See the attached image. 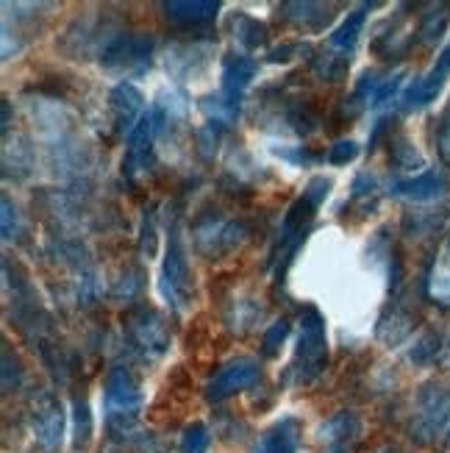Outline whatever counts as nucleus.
Returning <instances> with one entry per match:
<instances>
[{"instance_id": "nucleus-1", "label": "nucleus", "mask_w": 450, "mask_h": 453, "mask_svg": "<svg viewBox=\"0 0 450 453\" xmlns=\"http://www.w3.org/2000/svg\"><path fill=\"white\" fill-rule=\"evenodd\" d=\"M103 411L109 434L120 442L136 440V426L142 415V384L128 365H114L103 384Z\"/></svg>"}, {"instance_id": "nucleus-2", "label": "nucleus", "mask_w": 450, "mask_h": 453, "mask_svg": "<svg viewBox=\"0 0 450 453\" xmlns=\"http://www.w3.org/2000/svg\"><path fill=\"white\" fill-rule=\"evenodd\" d=\"M159 289H162V298L175 314H187L194 303V279H192L189 253L184 245L179 220H172L167 228V248H164Z\"/></svg>"}, {"instance_id": "nucleus-3", "label": "nucleus", "mask_w": 450, "mask_h": 453, "mask_svg": "<svg viewBox=\"0 0 450 453\" xmlns=\"http://www.w3.org/2000/svg\"><path fill=\"white\" fill-rule=\"evenodd\" d=\"M328 367V334H325V318L317 306H303L301 311V334L295 348V362L289 372L298 387L315 384Z\"/></svg>"}, {"instance_id": "nucleus-4", "label": "nucleus", "mask_w": 450, "mask_h": 453, "mask_svg": "<svg viewBox=\"0 0 450 453\" xmlns=\"http://www.w3.org/2000/svg\"><path fill=\"white\" fill-rule=\"evenodd\" d=\"M408 437L420 445L447 442L450 437V384L447 381H428L417 389L412 423H408Z\"/></svg>"}, {"instance_id": "nucleus-5", "label": "nucleus", "mask_w": 450, "mask_h": 453, "mask_svg": "<svg viewBox=\"0 0 450 453\" xmlns=\"http://www.w3.org/2000/svg\"><path fill=\"white\" fill-rule=\"evenodd\" d=\"M123 337H126V348L133 353V357L148 365L159 362L172 342L164 318L148 303H136L126 311Z\"/></svg>"}, {"instance_id": "nucleus-6", "label": "nucleus", "mask_w": 450, "mask_h": 453, "mask_svg": "<svg viewBox=\"0 0 450 453\" xmlns=\"http://www.w3.org/2000/svg\"><path fill=\"white\" fill-rule=\"evenodd\" d=\"M250 236V228L242 220H231L217 209L201 214L192 226L194 250L206 259H223V256L240 250Z\"/></svg>"}, {"instance_id": "nucleus-7", "label": "nucleus", "mask_w": 450, "mask_h": 453, "mask_svg": "<svg viewBox=\"0 0 450 453\" xmlns=\"http://www.w3.org/2000/svg\"><path fill=\"white\" fill-rule=\"evenodd\" d=\"M156 50V39L142 31H123L111 48L101 56V65L109 75L117 78H140L150 70Z\"/></svg>"}, {"instance_id": "nucleus-8", "label": "nucleus", "mask_w": 450, "mask_h": 453, "mask_svg": "<svg viewBox=\"0 0 450 453\" xmlns=\"http://www.w3.org/2000/svg\"><path fill=\"white\" fill-rule=\"evenodd\" d=\"M317 209L320 206L311 203L306 195H301V198L286 209L281 231H278V245H276V250H272V270H276V281H284V273L289 270L292 262H295L301 245L306 242V236L311 231V220H315Z\"/></svg>"}, {"instance_id": "nucleus-9", "label": "nucleus", "mask_w": 450, "mask_h": 453, "mask_svg": "<svg viewBox=\"0 0 450 453\" xmlns=\"http://www.w3.org/2000/svg\"><path fill=\"white\" fill-rule=\"evenodd\" d=\"M123 31L117 28L109 17L103 14H84L65 31L62 50L70 53L72 58H87V56H103L111 42Z\"/></svg>"}, {"instance_id": "nucleus-10", "label": "nucleus", "mask_w": 450, "mask_h": 453, "mask_svg": "<svg viewBox=\"0 0 450 453\" xmlns=\"http://www.w3.org/2000/svg\"><path fill=\"white\" fill-rule=\"evenodd\" d=\"M26 109H28L36 140L45 148L72 136V114L62 101L36 95V97H31V101H26Z\"/></svg>"}, {"instance_id": "nucleus-11", "label": "nucleus", "mask_w": 450, "mask_h": 453, "mask_svg": "<svg viewBox=\"0 0 450 453\" xmlns=\"http://www.w3.org/2000/svg\"><path fill=\"white\" fill-rule=\"evenodd\" d=\"M28 423H31V434L34 440L42 445L45 450H58L65 442V431H67V418H65V406L50 392H39L31 401L28 411Z\"/></svg>"}, {"instance_id": "nucleus-12", "label": "nucleus", "mask_w": 450, "mask_h": 453, "mask_svg": "<svg viewBox=\"0 0 450 453\" xmlns=\"http://www.w3.org/2000/svg\"><path fill=\"white\" fill-rule=\"evenodd\" d=\"M262 384V362L253 359V357H240V359H231L225 362L217 376H214L206 387V398L220 403L228 401L233 395H240L245 389H253Z\"/></svg>"}, {"instance_id": "nucleus-13", "label": "nucleus", "mask_w": 450, "mask_h": 453, "mask_svg": "<svg viewBox=\"0 0 450 453\" xmlns=\"http://www.w3.org/2000/svg\"><path fill=\"white\" fill-rule=\"evenodd\" d=\"M156 142H159V126H156V117L148 109L145 117L140 120L131 134H128V148H126V162H123V173L126 179L140 181L153 170L156 162Z\"/></svg>"}, {"instance_id": "nucleus-14", "label": "nucleus", "mask_w": 450, "mask_h": 453, "mask_svg": "<svg viewBox=\"0 0 450 453\" xmlns=\"http://www.w3.org/2000/svg\"><path fill=\"white\" fill-rule=\"evenodd\" d=\"M214 58L211 39H189V42H172L164 53V67L175 81H194L203 75Z\"/></svg>"}, {"instance_id": "nucleus-15", "label": "nucleus", "mask_w": 450, "mask_h": 453, "mask_svg": "<svg viewBox=\"0 0 450 453\" xmlns=\"http://www.w3.org/2000/svg\"><path fill=\"white\" fill-rule=\"evenodd\" d=\"M447 78H450V42L437 56L434 67L428 70L425 75H420L417 81L400 95V109L403 111H417V109L428 106L431 101H437V95L442 92Z\"/></svg>"}, {"instance_id": "nucleus-16", "label": "nucleus", "mask_w": 450, "mask_h": 453, "mask_svg": "<svg viewBox=\"0 0 450 453\" xmlns=\"http://www.w3.org/2000/svg\"><path fill=\"white\" fill-rule=\"evenodd\" d=\"M162 9L170 23L187 34L209 28L220 14V4H214V0H167Z\"/></svg>"}, {"instance_id": "nucleus-17", "label": "nucleus", "mask_w": 450, "mask_h": 453, "mask_svg": "<svg viewBox=\"0 0 450 453\" xmlns=\"http://www.w3.org/2000/svg\"><path fill=\"white\" fill-rule=\"evenodd\" d=\"M109 111H111V123L117 131H133L136 126H140V120L145 117V95L136 89L131 81H120L111 95H109Z\"/></svg>"}, {"instance_id": "nucleus-18", "label": "nucleus", "mask_w": 450, "mask_h": 453, "mask_svg": "<svg viewBox=\"0 0 450 453\" xmlns=\"http://www.w3.org/2000/svg\"><path fill=\"white\" fill-rule=\"evenodd\" d=\"M393 198H400V201H412V203H434L439 198H445L447 192V181L439 170H423L412 179H400L393 184Z\"/></svg>"}, {"instance_id": "nucleus-19", "label": "nucleus", "mask_w": 450, "mask_h": 453, "mask_svg": "<svg viewBox=\"0 0 450 453\" xmlns=\"http://www.w3.org/2000/svg\"><path fill=\"white\" fill-rule=\"evenodd\" d=\"M278 14L286 26L306 31V34L325 31L331 23H334V6L331 4H311V0H306V4H281Z\"/></svg>"}, {"instance_id": "nucleus-20", "label": "nucleus", "mask_w": 450, "mask_h": 453, "mask_svg": "<svg viewBox=\"0 0 450 453\" xmlns=\"http://www.w3.org/2000/svg\"><path fill=\"white\" fill-rule=\"evenodd\" d=\"M359 437H362V418L356 411H337V415H331L317 428V440L328 450H337V453H345Z\"/></svg>"}, {"instance_id": "nucleus-21", "label": "nucleus", "mask_w": 450, "mask_h": 453, "mask_svg": "<svg viewBox=\"0 0 450 453\" xmlns=\"http://www.w3.org/2000/svg\"><path fill=\"white\" fill-rule=\"evenodd\" d=\"M417 320H415V311L403 306L400 301H393L384 314L378 318V326H376V337L378 342H384L386 348H398L400 342H406L408 337H412Z\"/></svg>"}, {"instance_id": "nucleus-22", "label": "nucleus", "mask_w": 450, "mask_h": 453, "mask_svg": "<svg viewBox=\"0 0 450 453\" xmlns=\"http://www.w3.org/2000/svg\"><path fill=\"white\" fill-rule=\"evenodd\" d=\"M373 9H376V4H359L354 12H350L342 19V23L334 31H331L328 50H334V53L350 58V53H354L356 45H359V39L364 34V23H367V17H370V12H373Z\"/></svg>"}, {"instance_id": "nucleus-23", "label": "nucleus", "mask_w": 450, "mask_h": 453, "mask_svg": "<svg viewBox=\"0 0 450 453\" xmlns=\"http://www.w3.org/2000/svg\"><path fill=\"white\" fill-rule=\"evenodd\" d=\"M256 58H250L248 53H231L225 56L223 62V95L233 97V101H242L245 89L253 84V78H256Z\"/></svg>"}, {"instance_id": "nucleus-24", "label": "nucleus", "mask_w": 450, "mask_h": 453, "mask_svg": "<svg viewBox=\"0 0 450 453\" xmlns=\"http://www.w3.org/2000/svg\"><path fill=\"white\" fill-rule=\"evenodd\" d=\"M301 440H303V426L298 418H281L278 423H272L259 445H256V453H295L301 448Z\"/></svg>"}, {"instance_id": "nucleus-25", "label": "nucleus", "mask_w": 450, "mask_h": 453, "mask_svg": "<svg viewBox=\"0 0 450 453\" xmlns=\"http://www.w3.org/2000/svg\"><path fill=\"white\" fill-rule=\"evenodd\" d=\"M36 167V153H34V145L26 140V136H19L14 134V140L11 136H6V142H4V175L11 181H26L28 175L34 173Z\"/></svg>"}, {"instance_id": "nucleus-26", "label": "nucleus", "mask_w": 450, "mask_h": 453, "mask_svg": "<svg viewBox=\"0 0 450 453\" xmlns=\"http://www.w3.org/2000/svg\"><path fill=\"white\" fill-rule=\"evenodd\" d=\"M228 26H231L233 39H237V45L248 56L262 50V48H267V42H270V28L262 23L259 17H253L248 12H233L228 17Z\"/></svg>"}, {"instance_id": "nucleus-27", "label": "nucleus", "mask_w": 450, "mask_h": 453, "mask_svg": "<svg viewBox=\"0 0 450 453\" xmlns=\"http://www.w3.org/2000/svg\"><path fill=\"white\" fill-rule=\"evenodd\" d=\"M447 26H450V4H431L420 14L415 39L420 45H437L442 34L447 31Z\"/></svg>"}, {"instance_id": "nucleus-28", "label": "nucleus", "mask_w": 450, "mask_h": 453, "mask_svg": "<svg viewBox=\"0 0 450 453\" xmlns=\"http://www.w3.org/2000/svg\"><path fill=\"white\" fill-rule=\"evenodd\" d=\"M240 106H242V101H233V97H228L223 92L201 97V111L209 117V123H217V126H225V128L237 123Z\"/></svg>"}, {"instance_id": "nucleus-29", "label": "nucleus", "mask_w": 450, "mask_h": 453, "mask_svg": "<svg viewBox=\"0 0 450 453\" xmlns=\"http://www.w3.org/2000/svg\"><path fill=\"white\" fill-rule=\"evenodd\" d=\"M264 314V306L256 301V298H240L231 303V311H228V328L237 331V334H248L250 328H256V323L262 320Z\"/></svg>"}, {"instance_id": "nucleus-30", "label": "nucleus", "mask_w": 450, "mask_h": 453, "mask_svg": "<svg viewBox=\"0 0 450 453\" xmlns=\"http://www.w3.org/2000/svg\"><path fill=\"white\" fill-rule=\"evenodd\" d=\"M389 159L398 170H420L425 167L423 153L415 148V142L406 134H389Z\"/></svg>"}, {"instance_id": "nucleus-31", "label": "nucleus", "mask_w": 450, "mask_h": 453, "mask_svg": "<svg viewBox=\"0 0 450 453\" xmlns=\"http://www.w3.org/2000/svg\"><path fill=\"white\" fill-rule=\"evenodd\" d=\"M442 345H445V340L439 337L437 331H423L417 337V342L412 345V350H408V362L417 365V367L434 365L442 357Z\"/></svg>"}, {"instance_id": "nucleus-32", "label": "nucleus", "mask_w": 450, "mask_h": 453, "mask_svg": "<svg viewBox=\"0 0 450 453\" xmlns=\"http://www.w3.org/2000/svg\"><path fill=\"white\" fill-rule=\"evenodd\" d=\"M92 440V411L87 398L72 401V445L75 450H84Z\"/></svg>"}, {"instance_id": "nucleus-33", "label": "nucleus", "mask_w": 450, "mask_h": 453, "mask_svg": "<svg viewBox=\"0 0 450 453\" xmlns=\"http://www.w3.org/2000/svg\"><path fill=\"white\" fill-rule=\"evenodd\" d=\"M442 223H445L442 211H434V209H428V211H408L406 218H403V231L408 236H428V234H434L437 228H442Z\"/></svg>"}, {"instance_id": "nucleus-34", "label": "nucleus", "mask_w": 450, "mask_h": 453, "mask_svg": "<svg viewBox=\"0 0 450 453\" xmlns=\"http://www.w3.org/2000/svg\"><path fill=\"white\" fill-rule=\"evenodd\" d=\"M347 62H350V58L328 50V53H320V56H311V70H315L323 81H342L345 73H347Z\"/></svg>"}, {"instance_id": "nucleus-35", "label": "nucleus", "mask_w": 450, "mask_h": 453, "mask_svg": "<svg viewBox=\"0 0 450 453\" xmlns=\"http://www.w3.org/2000/svg\"><path fill=\"white\" fill-rule=\"evenodd\" d=\"M142 279H145V273L140 267H126L123 279L114 284V298L133 303L136 298H140V292H142V284H145Z\"/></svg>"}, {"instance_id": "nucleus-36", "label": "nucleus", "mask_w": 450, "mask_h": 453, "mask_svg": "<svg viewBox=\"0 0 450 453\" xmlns=\"http://www.w3.org/2000/svg\"><path fill=\"white\" fill-rule=\"evenodd\" d=\"M23 231H26L23 211H19V206L9 198V195H4V240L17 242L19 236H23Z\"/></svg>"}, {"instance_id": "nucleus-37", "label": "nucleus", "mask_w": 450, "mask_h": 453, "mask_svg": "<svg viewBox=\"0 0 450 453\" xmlns=\"http://www.w3.org/2000/svg\"><path fill=\"white\" fill-rule=\"evenodd\" d=\"M211 434L203 423H189L181 437V453H209Z\"/></svg>"}, {"instance_id": "nucleus-38", "label": "nucleus", "mask_w": 450, "mask_h": 453, "mask_svg": "<svg viewBox=\"0 0 450 453\" xmlns=\"http://www.w3.org/2000/svg\"><path fill=\"white\" fill-rule=\"evenodd\" d=\"M289 337V320H276L267 331H264V340H262V357L272 359L281 353V345Z\"/></svg>"}, {"instance_id": "nucleus-39", "label": "nucleus", "mask_w": 450, "mask_h": 453, "mask_svg": "<svg viewBox=\"0 0 450 453\" xmlns=\"http://www.w3.org/2000/svg\"><path fill=\"white\" fill-rule=\"evenodd\" d=\"M276 153L281 156L284 162H289L292 167H309V165H317L320 159H325V153H317V150H311L309 145L276 148Z\"/></svg>"}, {"instance_id": "nucleus-40", "label": "nucleus", "mask_w": 450, "mask_h": 453, "mask_svg": "<svg viewBox=\"0 0 450 453\" xmlns=\"http://www.w3.org/2000/svg\"><path fill=\"white\" fill-rule=\"evenodd\" d=\"M156 248H159V242H156V206H148L145 214H142L140 253L145 256V259H153V256H156Z\"/></svg>"}, {"instance_id": "nucleus-41", "label": "nucleus", "mask_w": 450, "mask_h": 453, "mask_svg": "<svg viewBox=\"0 0 450 453\" xmlns=\"http://www.w3.org/2000/svg\"><path fill=\"white\" fill-rule=\"evenodd\" d=\"M223 128L225 126H217V123H206L201 131H198V150L203 159H214V153H217V145L223 140Z\"/></svg>"}, {"instance_id": "nucleus-42", "label": "nucleus", "mask_w": 450, "mask_h": 453, "mask_svg": "<svg viewBox=\"0 0 450 453\" xmlns=\"http://www.w3.org/2000/svg\"><path fill=\"white\" fill-rule=\"evenodd\" d=\"M306 53H311V45L295 39V42H284L278 48H272L267 53V62L270 65H284V62H292V58H298V56H306Z\"/></svg>"}, {"instance_id": "nucleus-43", "label": "nucleus", "mask_w": 450, "mask_h": 453, "mask_svg": "<svg viewBox=\"0 0 450 453\" xmlns=\"http://www.w3.org/2000/svg\"><path fill=\"white\" fill-rule=\"evenodd\" d=\"M359 156V142L356 140H339L337 145H331V150L325 153V162L334 165V167H342L347 162H354Z\"/></svg>"}, {"instance_id": "nucleus-44", "label": "nucleus", "mask_w": 450, "mask_h": 453, "mask_svg": "<svg viewBox=\"0 0 450 453\" xmlns=\"http://www.w3.org/2000/svg\"><path fill=\"white\" fill-rule=\"evenodd\" d=\"M376 192H378L376 173L364 170V173L356 175L354 187H350V201H370V198H376Z\"/></svg>"}, {"instance_id": "nucleus-45", "label": "nucleus", "mask_w": 450, "mask_h": 453, "mask_svg": "<svg viewBox=\"0 0 450 453\" xmlns=\"http://www.w3.org/2000/svg\"><path fill=\"white\" fill-rule=\"evenodd\" d=\"M23 384V367H19V359L9 348H4V392H11Z\"/></svg>"}, {"instance_id": "nucleus-46", "label": "nucleus", "mask_w": 450, "mask_h": 453, "mask_svg": "<svg viewBox=\"0 0 450 453\" xmlns=\"http://www.w3.org/2000/svg\"><path fill=\"white\" fill-rule=\"evenodd\" d=\"M303 195H306V198H309L311 203H315V206H323L325 198L331 195V181L325 179V175H317V179H311V181L306 184Z\"/></svg>"}, {"instance_id": "nucleus-47", "label": "nucleus", "mask_w": 450, "mask_h": 453, "mask_svg": "<svg viewBox=\"0 0 450 453\" xmlns=\"http://www.w3.org/2000/svg\"><path fill=\"white\" fill-rule=\"evenodd\" d=\"M437 145H439V156L445 159V165H450V104L439 120V134H437Z\"/></svg>"}, {"instance_id": "nucleus-48", "label": "nucleus", "mask_w": 450, "mask_h": 453, "mask_svg": "<svg viewBox=\"0 0 450 453\" xmlns=\"http://www.w3.org/2000/svg\"><path fill=\"white\" fill-rule=\"evenodd\" d=\"M439 362L450 367V337H447V340H445V345H442V357H439Z\"/></svg>"}, {"instance_id": "nucleus-49", "label": "nucleus", "mask_w": 450, "mask_h": 453, "mask_svg": "<svg viewBox=\"0 0 450 453\" xmlns=\"http://www.w3.org/2000/svg\"><path fill=\"white\" fill-rule=\"evenodd\" d=\"M378 453H400V450H395V448H384V450H378Z\"/></svg>"}]
</instances>
